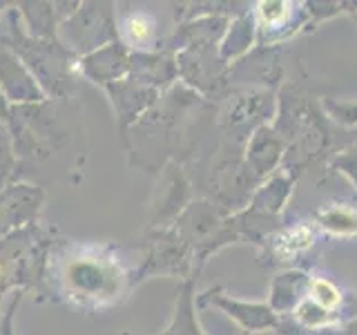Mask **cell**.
I'll return each mask as SVG.
<instances>
[{"mask_svg": "<svg viewBox=\"0 0 357 335\" xmlns=\"http://www.w3.org/2000/svg\"><path fill=\"white\" fill-rule=\"evenodd\" d=\"M197 304L201 306H217L221 311H226L232 320H237L241 327L245 329V333L252 331H261L268 327H277V313L268 306V304H250V302H239L234 297L221 295V288H212L206 295L197 297Z\"/></svg>", "mask_w": 357, "mask_h": 335, "instance_id": "13", "label": "cell"}, {"mask_svg": "<svg viewBox=\"0 0 357 335\" xmlns=\"http://www.w3.org/2000/svg\"><path fill=\"white\" fill-rule=\"evenodd\" d=\"M54 241L56 234L43 228L40 223H33L29 228L0 239V273H3L0 295H5L11 288L22 290V293L36 290L38 295L43 286L45 260Z\"/></svg>", "mask_w": 357, "mask_h": 335, "instance_id": "3", "label": "cell"}, {"mask_svg": "<svg viewBox=\"0 0 357 335\" xmlns=\"http://www.w3.org/2000/svg\"><path fill=\"white\" fill-rule=\"evenodd\" d=\"M174 74L172 61L167 56L159 54V52H132L130 56V74L137 81L150 85L154 89H159V85H163L165 81H170V76Z\"/></svg>", "mask_w": 357, "mask_h": 335, "instance_id": "15", "label": "cell"}, {"mask_svg": "<svg viewBox=\"0 0 357 335\" xmlns=\"http://www.w3.org/2000/svg\"><path fill=\"white\" fill-rule=\"evenodd\" d=\"M306 299H310L312 304L319 306L321 311L331 313L335 320H340V308H342V290L337 284H333L331 279L326 277H310L306 279V293H304Z\"/></svg>", "mask_w": 357, "mask_h": 335, "instance_id": "16", "label": "cell"}, {"mask_svg": "<svg viewBox=\"0 0 357 335\" xmlns=\"http://www.w3.org/2000/svg\"><path fill=\"white\" fill-rule=\"evenodd\" d=\"M337 119L346 123H357V105H340Z\"/></svg>", "mask_w": 357, "mask_h": 335, "instance_id": "23", "label": "cell"}, {"mask_svg": "<svg viewBox=\"0 0 357 335\" xmlns=\"http://www.w3.org/2000/svg\"><path fill=\"white\" fill-rule=\"evenodd\" d=\"M132 288V271L121 262L116 246L56 239L45 260L38 295L85 313H100L126 302Z\"/></svg>", "mask_w": 357, "mask_h": 335, "instance_id": "1", "label": "cell"}, {"mask_svg": "<svg viewBox=\"0 0 357 335\" xmlns=\"http://www.w3.org/2000/svg\"><path fill=\"white\" fill-rule=\"evenodd\" d=\"M9 114H11V105L5 100V96L0 94V126H7Z\"/></svg>", "mask_w": 357, "mask_h": 335, "instance_id": "24", "label": "cell"}, {"mask_svg": "<svg viewBox=\"0 0 357 335\" xmlns=\"http://www.w3.org/2000/svg\"><path fill=\"white\" fill-rule=\"evenodd\" d=\"M0 47L18 56V61L36 78L38 87L50 100L70 98L74 94L78 59L63 47L61 40L29 36L14 3L0 14Z\"/></svg>", "mask_w": 357, "mask_h": 335, "instance_id": "2", "label": "cell"}, {"mask_svg": "<svg viewBox=\"0 0 357 335\" xmlns=\"http://www.w3.org/2000/svg\"><path fill=\"white\" fill-rule=\"evenodd\" d=\"M190 271V255L188 244L174 230H159L152 232L148 241V257L141 264V268L132 271V284L139 286L143 279H150L154 275H181L183 279L192 277Z\"/></svg>", "mask_w": 357, "mask_h": 335, "instance_id": "6", "label": "cell"}, {"mask_svg": "<svg viewBox=\"0 0 357 335\" xmlns=\"http://www.w3.org/2000/svg\"><path fill=\"white\" fill-rule=\"evenodd\" d=\"M100 89L105 92L112 107H114V112H116L119 137L123 139V143H126L130 130L137 126L139 119L154 105L159 89L145 85L132 76H126L123 81H116V83L105 85Z\"/></svg>", "mask_w": 357, "mask_h": 335, "instance_id": "8", "label": "cell"}, {"mask_svg": "<svg viewBox=\"0 0 357 335\" xmlns=\"http://www.w3.org/2000/svg\"><path fill=\"white\" fill-rule=\"evenodd\" d=\"M123 335H134V333H123ZM156 335H206L204 331H201V324H199V318H197L195 275L183 279L181 286H178L172 320L167 322V327L163 331H159Z\"/></svg>", "mask_w": 357, "mask_h": 335, "instance_id": "14", "label": "cell"}, {"mask_svg": "<svg viewBox=\"0 0 357 335\" xmlns=\"http://www.w3.org/2000/svg\"><path fill=\"white\" fill-rule=\"evenodd\" d=\"M16 159L40 161L59 150L70 132L54 112V100H43L33 105H11L7 126Z\"/></svg>", "mask_w": 357, "mask_h": 335, "instance_id": "4", "label": "cell"}, {"mask_svg": "<svg viewBox=\"0 0 357 335\" xmlns=\"http://www.w3.org/2000/svg\"><path fill=\"white\" fill-rule=\"evenodd\" d=\"M290 5L288 3H261L259 5V27L261 31H275L279 27H286L290 20Z\"/></svg>", "mask_w": 357, "mask_h": 335, "instance_id": "20", "label": "cell"}, {"mask_svg": "<svg viewBox=\"0 0 357 335\" xmlns=\"http://www.w3.org/2000/svg\"><path fill=\"white\" fill-rule=\"evenodd\" d=\"M0 315H3V313H0Z\"/></svg>", "mask_w": 357, "mask_h": 335, "instance_id": "27", "label": "cell"}, {"mask_svg": "<svg viewBox=\"0 0 357 335\" xmlns=\"http://www.w3.org/2000/svg\"><path fill=\"white\" fill-rule=\"evenodd\" d=\"M18 159L14 152V143H11L9 130L5 126H0V190L7 184L14 181L16 170H18Z\"/></svg>", "mask_w": 357, "mask_h": 335, "instance_id": "19", "label": "cell"}, {"mask_svg": "<svg viewBox=\"0 0 357 335\" xmlns=\"http://www.w3.org/2000/svg\"><path fill=\"white\" fill-rule=\"evenodd\" d=\"M59 40L76 59L116 43V3H105V0L81 3L74 14L59 25Z\"/></svg>", "mask_w": 357, "mask_h": 335, "instance_id": "5", "label": "cell"}, {"mask_svg": "<svg viewBox=\"0 0 357 335\" xmlns=\"http://www.w3.org/2000/svg\"><path fill=\"white\" fill-rule=\"evenodd\" d=\"M7 7H9V3H0V14H3V11H5Z\"/></svg>", "mask_w": 357, "mask_h": 335, "instance_id": "25", "label": "cell"}, {"mask_svg": "<svg viewBox=\"0 0 357 335\" xmlns=\"http://www.w3.org/2000/svg\"><path fill=\"white\" fill-rule=\"evenodd\" d=\"M45 190L27 181H11L0 190V239L38 223Z\"/></svg>", "mask_w": 357, "mask_h": 335, "instance_id": "7", "label": "cell"}, {"mask_svg": "<svg viewBox=\"0 0 357 335\" xmlns=\"http://www.w3.org/2000/svg\"><path fill=\"white\" fill-rule=\"evenodd\" d=\"M116 9V29L119 40L130 52H156L161 47V27L150 9L141 5H119Z\"/></svg>", "mask_w": 357, "mask_h": 335, "instance_id": "9", "label": "cell"}, {"mask_svg": "<svg viewBox=\"0 0 357 335\" xmlns=\"http://www.w3.org/2000/svg\"><path fill=\"white\" fill-rule=\"evenodd\" d=\"M0 94L9 105H33L50 100L18 56L5 47H0Z\"/></svg>", "mask_w": 357, "mask_h": 335, "instance_id": "11", "label": "cell"}, {"mask_svg": "<svg viewBox=\"0 0 357 335\" xmlns=\"http://www.w3.org/2000/svg\"><path fill=\"white\" fill-rule=\"evenodd\" d=\"M319 226L335 234H357V215L346 208H328L319 212Z\"/></svg>", "mask_w": 357, "mask_h": 335, "instance_id": "18", "label": "cell"}, {"mask_svg": "<svg viewBox=\"0 0 357 335\" xmlns=\"http://www.w3.org/2000/svg\"><path fill=\"white\" fill-rule=\"evenodd\" d=\"M130 56L132 52L121 40L109 43L92 54L78 59V76L87 78L98 87L123 81L130 74Z\"/></svg>", "mask_w": 357, "mask_h": 335, "instance_id": "10", "label": "cell"}, {"mask_svg": "<svg viewBox=\"0 0 357 335\" xmlns=\"http://www.w3.org/2000/svg\"><path fill=\"white\" fill-rule=\"evenodd\" d=\"M0 284H3V273H0Z\"/></svg>", "mask_w": 357, "mask_h": 335, "instance_id": "26", "label": "cell"}, {"mask_svg": "<svg viewBox=\"0 0 357 335\" xmlns=\"http://www.w3.org/2000/svg\"><path fill=\"white\" fill-rule=\"evenodd\" d=\"M312 241H315V230H312L310 226H295L290 228L286 232H282L275 241V251L277 255L286 257V260H293L295 255H299L301 251H306L312 246Z\"/></svg>", "mask_w": 357, "mask_h": 335, "instance_id": "17", "label": "cell"}, {"mask_svg": "<svg viewBox=\"0 0 357 335\" xmlns=\"http://www.w3.org/2000/svg\"><path fill=\"white\" fill-rule=\"evenodd\" d=\"M22 297H25V293H22V290H16L14 297H11V302L7 304V308L3 311V315H0V335H16L14 318H16V311L20 306Z\"/></svg>", "mask_w": 357, "mask_h": 335, "instance_id": "21", "label": "cell"}, {"mask_svg": "<svg viewBox=\"0 0 357 335\" xmlns=\"http://www.w3.org/2000/svg\"><path fill=\"white\" fill-rule=\"evenodd\" d=\"M22 25L33 38L59 40V25L70 18L81 3H14Z\"/></svg>", "mask_w": 357, "mask_h": 335, "instance_id": "12", "label": "cell"}, {"mask_svg": "<svg viewBox=\"0 0 357 335\" xmlns=\"http://www.w3.org/2000/svg\"><path fill=\"white\" fill-rule=\"evenodd\" d=\"M275 329H279V333H282V335H344V333H335V331H328V329L308 331V329H301L299 324H295V322H277Z\"/></svg>", "mask_w": 357, "mask_h": 335, "instance_id": "22", "label": "cell"}]
</instances>
